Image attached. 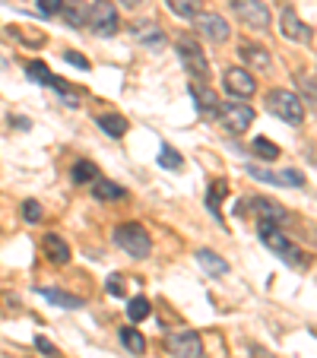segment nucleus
<instances>
[{
  "label": "nucleus",
  "instance_id": "1",
  "mask_svg": "<svg viewBox=\"0 0 317 358\" xmlns=\"http://www.w3.org/2000/svg\"><path fill=\"white\" fill-rule=\"evenodd\" d=\"M257 231H260V241L267 244L283 264H289L292 270H308V254H304L295 241H289V238L279 231L276 222H257Z\"/></svg>",
  "mask_w": 317,
  "mask_h": 358
},
{
  "label": "nucleus",
  "instance_id": "26",
  "mask_svg": "<svg viewBox=\"0 0 317 358\" xmlns=\"http://www.w3.org/2000/svg\"><path fill=\"white\" fill-rule=\"evenodd\" d=\"M251 152H257V156H260L263 162H273V159L279 156V146H276V143H270L267 136H257L254 146H251Z\"/></svg>",
  "mask_w": 317,
  "mask_h": 358
},
{
  "label": "nucleus",
  "instance_id": "23",
  "mask_svg": "<svg viewBox=\"0 0 317 358\" xmlns=\"http://www.w3.org/2000/svg\"><path fill=\"white\" fill-rule=\"evenodd\" d=\"M121 343L127 345L130 355H146V339H143V333L134 330V327H124L121 330Z\"/></svg>",
  "mask_w": 317,
  "mask_h": 358
},
{
  "label": "nucleus",
  "instance_id": "13",
  "mask_svg": "<svg viewBox=\"0 0 317 358\" xmlns=\"http://www.w3.org/2000/svg\"><path fill=\"white\" fill-rule=\"evenodd\" d=\"M41 248H45V257L51 260V264H57V266H64V264H70V244L64 241L61 235H45V241H41Z\"/></svg>",
  "mask_w": 317,
  "mask_h": 358
},
{
  "label": "nucleus",
  "instance_id": "20",
  "mask_svg": "<svg viewBox=\"0 0 317 358\" xmlns=\"http://www.w3.org/2000/svg\"><path fill=\"white\" fill-rule=\"evenodd\" d=\"M41 298H48L51 304H57V308H67V311H73V308H83V298L70 295V292H61V289H38Z\"/></svg>",
  "mask_w": 317,
  "mask_h": 358
},
{
  "label": "nucleus",
  "instance_id": "17",
  "mask_svg": "<svg viewBox=\"0 0 317 358\" xmlns=\"http://www.w3.org/2000/svg\"><path fill=\"white\" fill-rule=\"evenodd\" d=\"M238 55H241L244 64H251V67H257V70L270 67V55H267V48H260V45H241Z\"/></svg>",
  "mask_w": 317,
  "mask_h": 358
},
{
  "label": "nucleus",
  "instance_id": "25",
  "mask_svg": "<svg viewBox=\"0 0 317 358\" xmlns=\"http://www.w3.org/2000/svg\"><path fill=\"white\" fill-rule=\"evenodd\" d=\"M149 311H153V308H149V301H146L143 295H136V298H130V301H127V317L134 320V324L146 320V317H149Z\"/></svg>",
  "mask_w": 317,
  "mask_h": 358
},
{
  "label": "nucleus",
  "instance_id": "39",
  "mask_svg": "<svg viewBox=\"0 0 317 358\" xmlns=\"http://www.w3.org/2000/svg\"><path fill=\"white\" fill-rule=\"evenodd\" d=\"M10 121H13L20 130H29V127H32V124H29V117H16V115H13V117H10Z\"/></svg>",
  "mask_w": 317,
  "mask_h": 358
},
{
  "label": "nucleus",
  "instance_id": "19",
  "mask_svg": "<svg viewBox=\"0 0 317 358\" xmlns=\"http://www.w3.org/2000/svg\"><path fill=\"white\" fill-rule=\"evenodd\" d=\"M178 20H197L203 13V0H165Z\"/></svg>",
  "mask_w": 317,
  "mask_h": 358
},
{
  "label": "nucleus",
  "instance_id": "16",
  "mask_svg": "<svg viewBox=\"0 0 317 358\" xmlns=\"http://www.w3.org/2000/svg\"><path fill=\"white\" fill-rule=\"evenodd\" d=\"M134 35H136V41L146 45V48H162L165 45V35H162V29L155 26V22H140V26L134 29Z\"/></svg>",
  "mask_w": 317,
  "mask_h": 358
},
{
  "label": "nucleus",
  "instance_id": "28",
  "mask_svg": "<svg viewBox=\"0 0 317 358\" xmlns=\"http://www.w3.org/2000/svg\"><path fill=\"white\" fill-rule=\"evenodd\" d=\"M48 86H51V89H57V92H61L64 105H70V108H76V105H80V92H73V89H70L64 80H57V76H51V83H48Z\"/></svg>",
  "mask_w": 317,
  "mask_h": 358
},
{
  "label": "nucleus",
  "instance_id": "33",
  "mask_svg": "<svg viewBox=\"0 0 317 358\" xmlns=\"http://www.w3.org/2000/svg\"><path fill=\"white\" fill-rule=\"evenodd\" d=\"M35 7H38L41 16H57L61 13V7H64V0H38Z\"/></svg>",
  "mask_w": 317,
  "mask_h": 358
},
{
  "label": "nucleus",
  "instance_id": "37",
  "mask_svg": "<svg viewBox=\"0 0 317 358\" xmlns=\"http://www.w3.org/2000/svg\"><path fill=\"white\" fill-rule=\"evenodd\" d=\"M64 61H67V64H76L80 70H89V61H86L83 55H76V51H64Z\"/></svg>",
  "mask_w": 317,
  "mask_h": 358
},
{
  "label": "nucleus",
  "instance_id": "21",
  "mask_svg": "<svg viewBox=\"0 0 317 358\" xmlns=\"http://www.w3.org/2000/svg\"><path fill=\"white\" fill-rule=\"evenodd\" d=\"M57 16H64L67 20V26H86V7H83L80 0H64V7H61V13Z\"/></svg>",
  "mask_w": 317,
  "mask_h": 358
},
{
  "label": "nucleus",
  "instance_id": "9",
  "mask_svg": "<svg viewBox=\"0 0 317 358\" xmlns=\"http://www.w3.org/2000/svg\"><path fill=\"white\" fill-rule=\"evenodd\" d=\"M223 86H225V92L235 95V99H254V92H257L254 73H251V70H244V67H229V70H225V73H223Z\"/></svg>",
  "mask_w": 317,
  "mask_h": 358
},
{
  "label": "nucleus",
  "instance_id": "15",
  "mask_svg": "<svg viewBox=\"0 0 317 358\" xmlns=\"http://www.w3.org/2000/svg\"><path fill=\"white\" fill-rule=\"evenodd\" d=\"M197 264L203 266V270L209 273V276H225V273H229V264H225L223 257H219L216 250H197Z\"/></svg>",
  "mask_w": 317,
  "mask_h": 358
},
{
  "label": "nucleus",
  "instance_id": "35",
  "mask_svg": "<svg viewBox=\"0 0 317 358\" xmlns=\"http://www.w3.org/2000/svg\"><path fill=\"white\" fill-rule=\"evenodd\" d=\"M108 292H111V295H118V298L127 295V289H124V282H121V276H118V273H115V276H108Z\"/></svg>",
  "mask_w": 317,
  "mask_h": 358
},
{
  "label": "nucleus",
  "instance_id": "31",
  "mask_svg": "<svg viewBox=\"0 0 317 358\" xmlns=\"http://www.w3.org/2000/svg\"><path fill=\"white\" fill-rule=\"evenodd\" d=\"M295 83H298V89L304 92V101H308V105H314V80H311V73H298Z\"/></svg>",
  "mask_w": 317,
  "mask_h": 358
},
{
  "label": "nucleus",
  "instance_id": "14",
  "mask_svg": "<svg viewBox=\"0 0 317 358\" xmlns=\"http://www.w3.org/2000/svg\"><path fill=\"white\" fill-rule=\"evenodd\" d=\"M92 194H95V200H101V203H118V200H124V196H127V187L108 181V178H95V181H92Z\"/></svg>",
  "mask_w": 317,
  "mask_h": 358
},
{
  "label": "nucleus",
  "instance_id": "3",
  "mask_svg": "<svg viewBox=\"0 0 317 358\" xmlns=\"http://www.w3.org/2000/svg\"><path fill=\"white\" fill-rule=\"evenodd\" d=\"M86 26L92 29V35L99 38H111L121 29V20H118V10L111 0H95L92 7H86Z\"/></svg>",
  "mask_w": 317,
  "mask_h": 358
},
{
  "label": "nucleus",
  "instance_id": "4",
  "mask_svg": "<svg viewBox=\"0 0 317 358\" xmlns=\"http://www.w3.org/2000/svg\"><path fill=\"white\" fill-rule=\"evenodd\" d=\"M267 108H270L276 117H283L286 124L304 121V101L298 99L295 92H289V89H273V92L267 95Z\"/></svg>",
  "mask_w": 317,
  "mask_h": 358
},
{
  "label": "nucleus",
  "instance_id": "2",
  "mask_svg": "<svg viewBox=\"0 0 317 358\" xmlns=\"http://www.w3.org/2000/svg\"><path fill=\"white\" fill-rule=\"evenodd\" d=\"M115 244L124 250V254H130V257H136V260L149 257V250H153V238H149V231L143 229L140 222H121L118 225Z\"/></svg>",
  "mask_w": 317,
  "mask_h": 358
},
{
  "label": "nucleus",
  "instance_id": "10",
  "mask_svg": "<svg viewBox=\"0 0 317 358\" xmlns=\"http://www.w3.org/2000/svg\"><path fill=\"white\" fill-rule=\"evenodd\" d=\"M197 32H200L203 38L216 41V45H223V41L232 38V26L216 13H200L197 16Z\"/></svg>",
  "mask_w": 317,
  "mask_h": 358
},
{
  "label": "nucleus",
  "instance_id": "27",
  "mask_svg": "<svg viewBox=\"0 0 317 358\" xmlns=\"http://www.w3.org/2000/svg\"><path fill=\"white\" fill-rule=\"evenodd\" d=\"M190 95L197 99V108L200 111H206V115H216V95L209 92V89H197V86H190Z\"/></svg>",
  "mask_w": 317,
  "mask_h": 358
},
{
  "label": "nucleus",
  "instance_id": "38",
  "mask_svg": "<svg viewBox=\"0 0 317 358\" xmlns=\"http://www.w3.org/2000/svg\"><path fill=\"white\" fill-rule=\"evenodd\" d=\"M35 345H38V349L45 352V358H57V349H55V345H51V343H48L45 336H38V339H35Z\"/></svg>",
  "mask_w": 317,
  "mask_h": 358
},
{
  "label": "nucleus",
  "instance_id": "8",
  "mask_svg": "<svg viewBox=\"0 0 317 358\" xmlns=\"http://www.w3.org/2000/svg\"><path fill=\"white\" fill-rule=\"evenodd\" d=\"M232 10L235 16L244 22L248 29H257V32H267L270 29V10L263 7V0H232Z\"/></svg>",
  "mask_w": 317,
  "mask_h": 358
},
{
  "label": "nucleus",
  "instance_id": "32",
  "mask_svg": "<svg viewBox=\"0 0 317 358\" xmlns=\"http://www.w3.org/2000/svg\"><path fill=\"white\" fill-rule=\"evenodd\" d=\"M10 35H16V38L29 41V45H41V41H45V35H41V32H29V29L22 32L20 26H10Z\"/></svg>",
  "mask_w": 317,
  "mask_h": 358
},
{
  "label": "nucleus",
  "instance_id": "18",
  "mask_svg": "<svg viewBox=\"0 0 317 358\" xmlns=\"http://www.w3.org/2000/svg\"><path fill=\"white\" fill-rule=\"evenodd\" d=\"M101 127V134H108V136H115V140H121L124 134H127V117L124 115H99V121H95Z\"/></svg>",
  "mask_w": 317,
  "mask_h": 358
},
{
  "label": "nucleus",
  "instance_id": "29",
  "mask_svg": "<svg viewBox=\"0 0 317 358\" xmlns=\"http://www.w3.org/2000/svg\"><path fill=\"white\" fill-rule=\"evenodd\" d=\"M159 165H162V169H169V171H178L184 165V159L178 156L171 146H162V152H159Z\"/></svg>",
  "mask_w": 317,
  "mask_h": 358
},
{
  "label": "nucleus",
  "instance_id": "5",
  "mask_svg": "<svg viewBox=\"0 0 317 358\" xmlns=\"http://www.w3.org/2000/svg\"><path fill=\"white\" fill-rule=\"evenodd\" d=\"M178 57H181L184 70H188L194 80H200L203 86H206V80H209V61L203 57L200 45H197L194 38H178Z\"/></svg>",
  "mask_w": 317,
  "mask_h": 358
},
{
  "label": "nucleus",
  "instance_id": "7",
  "mask_svg": "<svg viewBox=\"0 0 317 358\" xmlns=\"http://www.w3.org/2000/svg\"><path fill=\"white\" fill-rule=\"evenodd\" d=\"M219 124L225 127V134H244L254 124V108L244 101H225L219 108Z\"/></svg>",
  "mask_w": 317,
  "mask_h": 358
},
{
  "label": "nucleus",
  "instance_id": "22",
  "mask_svg": "<svg viewBox=\"0 0 317 358\" xmlns=\"http://www.w3.org/2000/svg\"><path fill=\"white\" fill-rule=\"evenodd\" d=\"M73 184H92L95 178H101V171H99V165L95 162H89V159H80V162L73 165Z\"/></svg>",
  "mask_w": 317,
  "mask_h": 358
},
{
  "label": "nucleus",
  "instance_id": "11",
  "mask_svg": "<svg viewBox=\"0 0 317 358\" xmlns=\"http://www.w3.org/2000/svg\"><path fill=\"white\" fill-rule=\"evenodd\" d=\"M248 203V210L257 216V222H283L286 219V210L279 206V203H273V200H267V196H251V200H244Z\"/></svg>",
  "mask_w": 317,
  "mask_h": 358
},
{
  "label": "nucleus",
  "instance_id": "36",
  "mask_svg": "<svg viewBox=\"0 0 317 358\" xmlns=\"http://www.w3.org/2000/svg\"><path fill=\"white\" fill-rule=\"evenodd\" d=\"M251 175H254L257 181H267V184H283V181H279V175H273V171H263V169H251Z\"/></svg>",
  "mask_w": 317,
  "mask_h": 358
},
{
  "label": "nucleus",
  "instance_id": "30",
  "mask_svg": "<svg viewBox=\"0 0 317 358\" xmlns=\"http://www.w3.org/2000/svg\"><path fill=\"white\" fill-rule=\"evenodd\" d=\"M229 190V181H216L213 187H209V210L219 216V200H223V194Z\"/></svg>",
  "mask_w": 317,
  "mask_h": 358
},
{
  "label": "nucleus",
  "instance_id": "40",
  "mask_svg": "<svg viewBox=\"0 0 317 358\" xmlns=\"http://www.w3.org/2000/svg\"><path fill=\"white\" fill-rule=\"evenodd\" d=\"M118 3H121V7H127V10H136L143 0H118Z\"/></svg>",
  "mask_w": 317,
  "mask_h": 358
},
{
  "label": "nucleus",
  "instance_id": "24",
  "mask_svg": "<svg viewBox=\"0 0 317 358\" xmlns=\"http://www.w3.org/2000/svg\"><path fill=\"white\" fill-rule=\"evenodd\" d=\"M26 76L32 83H38V86H48V83H51V70H48V64H41V61H29L26 64Z\"/></svg>",
  "mask_w": 317,
  "mask_h": 358
},
{
  "label": "nucleus",
  "instance_id": "6",
  "mask_svg": "<svg viewBox=\"0 0 317 358\" xmlns=\"http://www.w3.org/2000/svg\"><path fill=\"white\" fill-rule=\"evenodd\" d=\"M165 349L171 358H203V339L197 330H178L165 336Z\"/></svg>",
  "mask_w": 317,
  "mask_h": 358
},
{
  "label": "nucleus",
  "instance_id": "34",
  "mask_svg": "<svg viewBox=\"0 0 317 358\" xmlns=\"http://www.w3.org/2000/svg\"><path fill=\"white\" fill-rule=\"evenodd\" d=\"M22 219L26 222H41V206L35 200H26L22 203Z\"/></svg>",
  "mask_w": 317,
  "mask_h": 358
},
{
  "label": "nucleus",
  "instance_id": "12",
  "mask_svg": "<svg viewBox=\"0 0 317 358\" xmlns=\"http://www.w3.org/2000/svg\"><path fill=\"white\" fill-rule=\"evenodd\" d=\"M279 29H283V35L286 38H292V41H308L311 38V29L304 26L302 16H298L292 7L283 10V16H279Z\"/></svg>",
  "mask_w": 317,
  "mask_h": 358
}]
</instances>
